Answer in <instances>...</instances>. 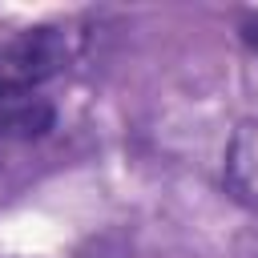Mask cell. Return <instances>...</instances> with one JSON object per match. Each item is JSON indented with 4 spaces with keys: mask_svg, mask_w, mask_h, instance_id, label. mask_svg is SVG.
I'll use <instances>...</instances> for the list:
<instances>
[{
    "mask_svg": "<svg viewBox=\"0 0 258 258\" xmlns=\"http://www.w3.org/2000/svg\"><path fill=\"white\" fill-rule=\"evenodd\" d=\"M242 36H246V44H250V48H254V52H258V16H254V20H246V24H242Z\"/></svg>",
    "mask_w": 258,
    "mask_h": 258,
    "instance_id": "cell-4",
    "label": "cell"
},
{
    "mask_svg": "<svg viewBox=\"0 0 258 258\" xmlns=\"http://www.w3.org/2000/svg\"><path fill=\"white\" fill-rule=\"evenodd\" d=\"M56 109L40 89H0V141H36L52 129Z\"/></svg>",
    "mask_w": 258,
    "mask_h": 258,
    "instance_id": "cell-2",
    "label": "cell"
},
{
    "mask_svg": "<svg viewBox=\"0 0 258 258\" xmlns=\"http://www.w3.org/2000/svg\"><path fill=\"white\" fill-rule=\"evenodd\" d=\"M226 185L242 202L258 206V121L242 125L234 133V141L226 149Z\"/></svg>",
    "mask_w": 258,
    "mask_h": 258,
    "instance_id": "cell-3",
    "label": "cell"
},
{
    "mask_svg": "<svg viewBox=\"0 0 258 258\" xmlns=\"http://www.w3.org/2000/svg\"><path fill=\"white\" fill-rule=\"evenodd\" d=\"M64 28H24L0 40V89H40L69 64Z\"/></svg>",
    "mask_w": 258,
    "mask_h": 258,
    "instance_id": "cell-1",
    "label": "cell"
}]
</instances>
